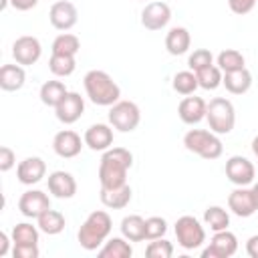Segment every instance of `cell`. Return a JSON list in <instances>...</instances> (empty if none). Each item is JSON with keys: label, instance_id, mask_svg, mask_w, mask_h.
Instances as JSON below:
<instances>
[{"label": "cell", "instance_id": "obj_1", "mask_svg": "<svg viewBox=\"0 0 258 258\" xmlns=\"http://www.w3.org/2000/svg\"><path fill=\"white\" fill-rule=\"evenodd\" d=\"M133 165V153L125 147H109L99 161L101 187H119L127 183V171Z\"/></svg>", "mask_w": 258, "mask_h": 258}, {"label": "cell", "instance_id": "obj_34", "mask_svg": "<svg viewBox=\"0 0 258 258\" xmlns=\"http://www.w3.org/2000/svg\"><path fill=\"white\" fill-rule=\"evenodd\" d=\"M38 226L20 222L12 228V244H38Z\"/></svg>", "mask_w": 258, "mask_h": 258}, {"label": "cell", "instance_id": "obj_39", "mask_svg": "<svg viewBox=\"0 0 258 258\" xmlns=\"http://www.w3.org/2000/svg\"><path fill=\"white\" fill-rule=\"evenodd\" d=\"M14 258H38V244H14Z\"/></svg>", "mask_w": 258, "mask_h": 258}, {"label": "cell", "instance_id": "obj_2", "mask_svg": "<svg viewBox=\"0 0 258 258\" xmlns=\"http://www.w3.org/2000/svg\"><path fill=\"white\" fill-rule=\"evenodd\" d=\"M83 85H85V93L91 99V103H95L99 107H111L121 97L119 85L105 71H97V69L89 71L83 79Z\"/></svg>", "mask_w": 258, "mask_h": 258}, {"label": "cell", "instance_id": "obj_4", "mask_svg": "<svg viewBox=\"0 0 258 258\" xmlns=\"http://www.w3.org/2000/svg\"><path fill=\"white\" fill-rule=\"evenodd\" d=\"M183 145L187 151L204 157V159H218L224 151V145L218 137V133H214L212 129H189L183 135Z\"/></svg>", "mask_w": 258, "mask_h": 258}, {"label": "cell", "instance_id": "obj_30", "mask_svg": "<svg viewBox=\"0 0 258 258\" xmlns=\"http://www.w3.org/2000/svg\"><path fill=\"white\" fill-rule=\"evenodd\" d=\"M48 69L54 77H69L77 69V58L71 54H54L52 52V56L48 60Z\"/></svg>", "mask_w": 258, "mask_h": 258}, {"label": "cell", "instance_id": "obj_44", "mask_svg": "<svg viewBox=\"0 0 258 258\" xmlns=\"http://www.w3.org/2000/svg\"><path fill=\"white\" fill-rule=\"evenodd\" d=\"M12 238V236H10ZM10 238L6 232H0V256H6L8 254V244H10Z\"/></svg>", "mask_w": 258, "mask_h": 258}, {"label": "cell", "instance_id": "obj_21", "mask_svg": "<svg viewBox=\"0 0 258 258\" xmlns=\"http://www.w3.org/2000/svg\"><path fill=\"white\" fill-rule=\"evenodd\" d=\"M101 204L109 210H123L129 206L133 191L129 183H123L119 187H101Z\"/></svg>", "mask_w": 258, "mask_h": 258}, {"label": "cell", "instance_id": "obj_7", "mask_svg": "<svg viewBox=\"0 0 258 258\" xmlns=\"http://www.w3.org/2000/svg\"><path fill=\"white\" fill-rule=\"evenodd\" d=\"M175 238L183 250H196L206 242V230L194 216H181L175 222Z\"/></svg>", "mask_w": 258, "mask_h": 258}, {"label": "cell", "instance_id": "obj_16", "mask_svg": "<svg viewBox=\"0 0 258 258\" xmlns=\"http://www.w3.org/2000/svg\"><path fill=\"white\" fill-rule=\"evenodd\" d=\"M228 208L232 210V214H236L238 218H250L258 208L254 202V194L252 187L248 189L246 185H238L230 196H228Z\"/></svg>", "mask_w": 258, "mask_h": 258}, {"label": "cell", "instance_id": "obj_5", "mask_svg": "<svg viewBox=\"0 0 258 258\" xmlns=\"http://www.w3.org/2000/svg\"><path fill=\"white\" fill-rule=\"evenodd\" d=\"M206 119H208V125L214 133L228 135L236 125V109H234L232 101H228L224 97H214L208 103Z\"/></svg>", "mask_w": 258, "mask_h": 258}, {"label": "cell", "instance_id": "obj_13", "mask_svg": "<svg viewBox=\"0 0 258 258\" xmlns=\"http://www.w3.org/2000/svg\"><path fill=\"white\" fill-rule=\"evenodd\" d=\"M83 143L85 139H81V135L73 129H62L54 135L52 139V149L58 157L62 159H71V157H77L83 149Z\"/></svg>", "mask_w": 258, "mask_h": 258}, {"label": "cell", "instance_id": "obj_29", "mask_svg": "<svg viewBox=\"0 0 258 258\" xmlns=\"http://www.w3.org/2000/svg\"><path fill=\"white\" fill-rule=\"evenodd\" d=\"M204 222L206 226H210V230L220 232V230H228L230 226V214L222 208V206H210L204 212Z\"/></svg>", "mask_w": 258, "mask_h": 258}, {"label": "cell", "instance_id": "obj_27", "mask_svg": "<svg viewBox=\"0 0 258 258\" xmlns=\"http://www.w3.org/2000/svg\"><path fill=\"white\" fill-rule=\"evenodd\" d=\"M67 93H69V89L64 87L62 81H46L40 87V101L46 107H56L67 97Z\"/></svg>", "mask_w": 258, "mask_h": 258}, {"label": "cell", "instance_id": "obj_32", "mask_svg": "<svg viewBox=\"0 0 258 258\" xmlns=\"http://www.w3.org/2000/svg\"><path fill=\"white\" fill-rule=\"evenodd\" d=\"M218 67L222 69V73H232V71H238V69H244L246 60H244V54L236 48H226L218 54Z\"/></svg>", "mask_w": 258, "mask_h": 258}, {"label": "cell", "instance_id": "obj_8", "mask_svg": "<svg viewBox=\"0 0 258 258\" xmlns=\"http://www.w3.org/2000/svg\"><path fill=\"white\" fill-rule=\"evenodd\" d=\"M238 250V238L236 234H232L230 230H220L214 232L210 246L204 248L202 258H230L234 256Z\"/></svg>", "mask_w": 258, "mask_h": 258}, {"label": "cell", "instance_id": "obj_17", "mask_svg": "<svg viewBox=\"0 0 258 258\" xmlns=\"http://www.w3.org/2000/svg\"><path fill=\"white\" fill-rule=\"evenodd\" d=\"M206 109H208V103L202 99V97H185L179 101L177 105V115L179 119L185 123V125H196L200 123L202 119H206Z\"/></svg>", "mask_w": 258, "mask_h": 258}, {"label": "cell", "instance_id": "obj_42", "mask_svg": "<svg viewBox=\"0 0 258 258\" xmlns=\"http://www.w3.org/2000/svg\"><path fill=\"white\" fill-rule=\"evenodd\" d=\"M10 4H12V8H16L20 12H26V10L34 8L38 4V0H10Z\"/></svg>", "mask_w": 258, "mask_h": 258}, {"label": "cell", "instance_id": "obj_40", "mask_svg": "<svg viewBox=\"0 0 258 258\" xmlns=\"http://www.w3.org/2000/svg\"><path fill=\"white\" fill-rule=\"evenodd\" d=\"M16 165V155H14V151L10 149V147H0V171H10L12 167Z\"/></svg>", "mask_w": 258, "mask_h": 258}, {"label": "cell", "instance_id": "obj_18", "mask_svg": "<svg viewBox=\"0 0 258 258\" xmlns=\"http://www.w3.org/2000/svg\"><path fill=\"white\" fill-rule=\"evenodd\" d=\"M46 173V163L40 157H26L16 165V177L24 185L38 183Z\"/></svg>", "mask_w": 258, "mask_h": 258}, {"label": "cell", "instance_id": "obj_43", "mask_svg": "<svg viewBox=\"0 0 258 258\" xmlns=\"http://www.w3.org/2000/svg\"><path fill=\"white\" fill-rule=\"evenodd\" d=\"M246 252H248L250 258H258V234L248 238V242H246Z\"/></svg>", "mask_w": 258, "mask_h": 258}, {"label": "cell", "instance_id": "obj_3", "mask_svg": "<svg viewBox=\"0 0 258 258\" xmlns=\"http://www.w3.org/2000/svg\"><path fill=\"white\" fill-rule=\"evenodd\" d=\"M111 228H113L111 216L105 210H95V212H91L87 216V220L79 228L77 240H79L81 248H85V250H97L109 238Z\"/></svg>", "mask_w": 258, "mask_h": 258}, {"label": "cell", "instance_id": "obj_35", "mask_svg": "<svg viewBox=\"0 0 258 258\" xmlns=\"http://www.w3.org/2000/svg\"><path fill=\"white\" fill-rule=\"evenodd\" d=\"M173 91L179 95H194V91L200 87L198 85V77L194 71H179L173 77Z\"/></svg>", "mask_w": 258, "mask_h": 258}, {"label": "cell", "instance_id": "obj_25", "mask_svg": "<svg viewBox=\"0 0 258 258\" xmlns=\"http://www.w3.org/2000/svg\"><path fill=\"white\" fill-rule=\"evenodd\" d=\"M36 226L40 228V232H44V234H48V236H56V234H60V232L64 230L67 220H64V216H62L60 212H56V210H46L44 214H40V216L36 218Z\"/></svg>", "mask_w": 258, "mask_h": 258}, {"label": "cell", "instance_id": "obj_14", "mask_svg": "<svg viewBox=\"0 0 258 258\" xmlns=\"http://www.w3.org/2000/svg\"><path fill=\"white\" fill-rule=\"evenodd\" d=\"M18 210L26 218H38L46 210H50V198L40 189H28L18 200Z\"/></svg>", "mask_w": 258, "mask_h": 258}, {"label": "cell", "instance_id": "obj_11", "mask_svg": "<svg viewBox=\"0 0 258 258\" xmlns=\"http://www.w3.org/2000/svg\"><path fill=\"white\" fill-rule=\"evenodd\" d=\"M83 113H85V99L75 91H69L67 97L54 107L56 119L60 123H64V125H73L75 121L81 119Z\"/></svg>", "mask_w": 258, "mask_h": 258}, {"label": "cell", "instance_id": "obj_12", "mask_svg": "<svg viewBox=\"0 0 258 258\" xmlns=\"http://www.w3.org/2000/svg\"><path fill=\"white\" fill-rule=\"evenodd\" d=\"M48 20L56 30H71L79 20L77 6L73 2H69V0H58V2H54L50 6Z\"/></svg>", "mask_w": 258, "mask_h": 258}, {"label": "cell", "instance_id": "obj_37", "mask_svg": "<svg viewBox=\"0 0 258 258\" xmlns=\"http://www.w3.org/2000/svg\"><path fill=\"white\" fill-rule=\"evenodd\" d=\"M167 232V222L161 216H151L145 220V240H157L163 238Z\"/></svg>", "mask_w": 258, "mask_h": 258}, {"label": "cell", "instance_id": "obj_24", "mask_svg": "<svg viewBox=\"0 0 258 258\" xmlns=\"http://www.w3.org/2000/svg\"><path fill=\"white\" fill-rule=\"evenodd\" d=\"M189 44H191V36L187 32V28H183V26H173L165 36V48L173 56H179V54L187 52Z\"/></svg>", "mask_w": 258, "mask_h": 258}, {"label": "cell", "instance_id": "obj_41", "mask_svg": "<svg viewBox=\"0 0 258 258\" xmlns=\"http://www.w3.org/2000/svg\"><path fill=\"white\" fill-rule=\"evenodd\" d=\"M256 2L258 0H228V6H230V10L234 12V14H248L254 6H256Z\"/></svg>", "mask_w": 258, "mask_h": 258}, {"label": "cell", "instance_id": "obj_23", "mask_svg": "<svg viewBox=\"0 0 258 258\" xmlns=\"http://www.w3.org/2000/svg\"><path fill=\"white\" fill-rule=\"evenodd\" d=\"M26 83V73L22 64H2L0 69V87L4 91H20Z\"/></svg>", "mask_w": 258, "mask_h": 258}, {"label": "cell", "instance_id": "obj_6", "mask_svg": "<svg viewBox=\"0 0 258 258\" xmlns=\"http://www.w3.org/2000/svg\"><path fill=\"white\" fill-rule=\"evenodd\" d=\"M141 121V111L133 101H117L109 109V123L121 133H131Z\"/></svg>", "mask_w": 258, "mask_h": 258}, {"label": "cell", "instance_id": "obj_46", "mask_svg": "<svg viewBox=\"0 0 258 258\" xmlns=\"http://www.w3.org/2000/svg\"><path fill=\"white\" fill-rule=\"evenodd\" d=\"M252 194H254V202H256V208H258V183L252 185Z\"/></svg>", "mask_w": 258, "mask_h": 258}, {"label": "cell", "instance_id": "obj_9", "mask_svg": "<svg viewBox=\"0 0 258 258\" xmlns=\"http://www.w3.org/2000/svg\"><path fill=\"white\" fill-rule=\"evenodd\" d=\"M42 54V44L36 36H30V34H24V36H18L12 44V56L18 64L22 67H30L34 64Z\"/></svg>", "mask_w": 258, "mask_h": 258}, {"label": "cell", "instance_id": "obj_19", "mask_svg": "<svg viewBox=\"0 0 258 258\" xmlns=\"http://www.w3.org/2000/svg\"><path fill=\"white\" fill-rule=\"evenodd\" d=\"M48 191L58 200H69L77 194V181L69 171H52L48 175Z\"/></svg>", "mask_w": 258, "mask_h": 258}, {"label": "cell", "instance_id": "obj_10", "mask_svg": "<svg viewBox=\"0 0 258 258\" xmlns=\"http://www.w3.org/2000/svg\"><path fill=\"white\" fill-rule=\"evenodd\" d=\"M256 169L254 163L244 155H232L226 161V177L234 185H250L254 181Z\"/></svg>", "mask_w": 258, "mask_h": 258}, {"label": "cell", "instance_id": "obj_26", "mask_svg": "<svg viewBox=\"0 0 258 258\" xmlns=\"http://www.w3.org/2000/svg\"><path fill=\"white\" fill-rule=\"evenodd\" d=\"M121 234L129 242H143L145 240V220L137 214H129L121 220Z\"/></svg>", "mask_w": 258, "mask_h": 258}, {"label": "cell", "instance_id": "obj_38", "mask_svg": "<svg viewBox=\"0 0 258 258\" xmlns=\"http://www.w3.org/2000/svg\"><path fill=\"white\" fill-rule=\"evenodd\" d=\"M210 64H214V54L208 50V48H196L191 54H189V58H187V67L196 73V71H202V69H206V67H210Z\"/></svg>", "mask_w": 258, "mask_h": 258}, {"label": "cell", "instance_id": "obj_15", "mask_svg": "<svg viewBox=\"0 0 258 258\" xmlns=\"http://www.w3.org/2000/svg\"><path fill=\"white\" fill-rule=\"evenodd\" d=\"M171 20V8L165 2H149L141 10V24L147 30H161Z\"/></svg>", "mask_w": 258, "mask_h": 258}, {"label": "cell", "instance_id": "obj_33", "mask_svg": "<svg viewBox=\"0 0 258 258\" xmlns=\"http://www.w3.org/2000/svg\"><path fill=\"white\" fill-rule=\"evenodd\" d=\"M196 77H198V85H200L202 89H206V91L218 89V87L222 85V79H224L222 69L216 67V64H210V67H206V69H202V71H196Z\"/></svg>", "mask_w": 258, "mask_h": 258}, {"label": "cell", "instance_id": "obj_36", "mask_svg": "<svg viewBox=\"0 0 258 258\" xmlns=\"http://www.w3.org/2000/svg\"><path fill=\"white\" fill-rule=\"evenodd\" d=\"M145 256L147 258H171L173 256V244L165 238L149 240V244L145 248Z\"/></svg>", "mask_w": 258, "mask_h": 258}, {"label": "cell", "instance_id": "obj_28", "mask_svg": "<svg viewBox=\"0 0 258 258\" xmlns=\"http://www.w3.org/2000/svg\"><path fill=\"white\" fill-rule=\"evenodd\" d=\"M131 254H133V248H131V244L125 236L107 240L105 246L99 250L101 258H131Z\"/></svg>", "mask_w": 258, "mask_h": 258}, {"label": "cell", "instance_id": "obj_31", "mask_svg": "<svg viewBox=\"0 0 258 258\" xmlns=\"http://www.w3.org/2000/svg\"><path fill=\"white\" fill-rule=\"evenodd\" d=\"M50 48H52L54 54H71V56H75L79 52V48H81V40H79V36H75L71 32H62L52 40Z\"/></svg>", "mask_w": 258, "mask_h": 258}, {"label": "cell", "instance_id": "obj_22", "mask_svg": "<svg viewBox=\"0 0 258 258\" xmlns=\"http://www.w3.org/2000/svg\"><path fill=\"white\" fill-rule=\"evenodd\" d=\"M222 85L232 95H244L252 87V75H250V71L246 67L244 69H238V71H232V73H224Z\"/></svg>", "mask_w": 258, "mask_h": 258}, {"label": "cell", "instance_id": "obj_45", "mask_svg": "<svg viewBox=\"0 0 258 258\" xmlns=\"http://www.w3.org/2000/svg\"><path fill=\"white\" fill-rule=\"evenodd\" d=\"M252 151H254V155L258 157V135L252 139Z\"/></svg>", "mask_w": 258, "mask_h": 258}, {"label": "cell", "instance_id": "obj_20", "mask_svg": "<svg viewBox=\"0 0 258 258\" xmlns=\"http://www.w3.org/2000/svg\"><path fill=\"white\" fill-rule=\"evenodd\" d=\"M85 145L93 151H107L113 145V129L105 123H95L85 131Z\"/></svg>", "mask_w": 258, "mask_h": 258}]
</instances>
